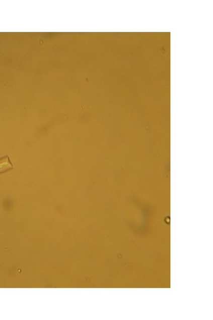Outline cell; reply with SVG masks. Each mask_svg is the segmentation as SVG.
<instances>
[{
	"label": "cell",
	"instance_id": "obj_1",
	"mask_svg": "<svg viewBox=\"0 0 213 320\" xmlns=\"http://www.w3.org/2000/svg\"><path fill=\"white\" fill-rule=\"evenodd\" d=\"M13 169H14V166H13L8 155L0 158V175L8 173Z\"/></svg>",
	"mask_w": 213,
	"mask_h": 320
}]
</instances>
